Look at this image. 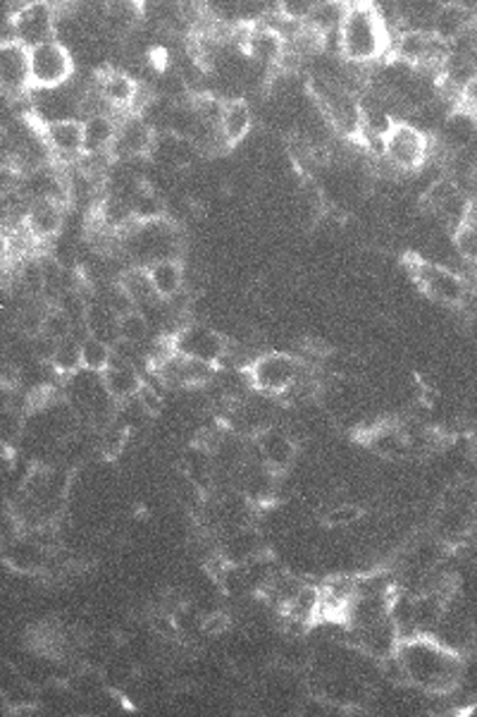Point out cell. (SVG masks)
I'll return each mask as SVG.
<instances>
[{
  "label": "cell",
  "instance_id": "13",
  "mask_svg": "<svg viewBox=\"0 0 477 717\" xmlns=\"http://www.w3.org/2000/svg\"><path fill=\"white\" fill-rule=\"evenodd\" d=\"M158 132L151 122L141 115H124L118 127V137L110 149L115 161H137V158H151Z\"/></svg>",
  "mask_w": 477,
  "mask_h": 717
},
{
  "label": "cell",
  "instance_id": "4",
  "mask_svg": "<svg viewBox=\"0 0 477 717\" xmlns=\"http://www.w3.org/2000/svg\"><path fill=\"white\" fill-rule=\"evenodd\" d=\"M432 156V137L411 120H397L382 139V161L399 175H411L427 168Z\"/></svg>",
  "mask_w": 477,
  "mask_h": 717
},
{
  "label": "cell",
  "instance_id": "14",
  "mask_svg": "<svg viewBox=\"0 0 477 717\" xmlns=\"http://www.w3.org/2000/svg\"><path fill=\"white\" fill-rule=\"evenodd\" d=\"M435 141L444 153H460L473 149V143L477 141V113L456 104L437 129Z\"/></svg>",
  "mask_w": 477,
  "mask_h": 717
},
{
  "label": "cell",
  "instance_id": "33",
  "mask_svg": "<svg viewBox=\"0 0 477 717\" xmlns=\"http://www.w3.org/2000/svg\"><path fill=\"white\" fill-rule=\"evenodd\" d=\"M364 514H366L364 507L356 505V502H337V505L325 510L323 524L327 528H346V526H354L356 522L364 520Z\"/></svg>",
  "mask_w": 477,
  "mask_h": 717
},
{
  "label": "cell",
  "instance_id": "36",
  "mask_svg": "<svg viewBox=\"0 0 477 717\" xmlns=\"http://www.w3.org/2000/svg\"><path fill=\"white\" fill-rule=\"evenodd\" d=\"M232 627V617H229L225 610H210L206 614H200V634L206 636H223Z\"/></svg>",
  "mask_w": 477,
  "mask_h": 717
},
{
  "label": "cell",
  "instance_id": "27",
  "mask_svg": "<svg viewBox=\"0 0 477 717\" xmlns=\"http://www.w3.org/2000/svg\"><path fill=\"white\" fill-rule=\"evenodd\" d=\"M118 282L122 285V290L134 299V304L141 309L147 304H155V301H163L158 297L153 280H151V270L149 266H132L127 268L122 276L118 278Z\"/></svg>",
  "mask_w": 477,
  "mask_h": 717
},
{
  "label": "cell",
  "instance_id": "9",
  "mask_svg": "<svg viewBox=\"0 0 477 717\" xmlns=\"http://www.w3.org/2000/svg\"><path fill=\"white\" fill-rule=\"evenodd\" d=\"M14 12L10 14V26H12V36L8 39H18L24 43L26 49L41 46V43L53 41L57 32V10L51 3H14Z\"/></svg>",
  "mask_w": 477,
  "mask_h": 717
},
{
  "label": "cell",
  "instance_id": "12",
  "mask_svg": "<svg viewBox=\"0 0 477 717\" xmlns=\"http://www.w3.org/2000/svg\"><path fill=\"white\" fill-rule=\"evenodd\" d=\"M251 445L260 462H263L270 471L278 473V477L292 469L299 457V445L294 436L289 434L286 428L274 424L258 430V434L251 438Z\"/></svg>",
  "mask_w": 477,
  "mask_h": 717
},
{
  "label": "cell",
  "instance_id": "39",
  "mask_svg": "<svg viewBox=\"0 0 477 717\" xmlns=\"http://www.w3.org/2000/svg\"><path fill=\"white\" fill-rule=\"evenodd\" d=\"M470 184H473V190H475V194H477V163H475L473 170H470Z\"/></svg>",
  "mask_w": 477,
  "mask_h": 717
},
{
  "label": "cell",
  "instance_id": "37",
  "mask_svg": "<svg viewBox=\"0 0 477 717\" xmlns=\"http://www.w3.org/2000/svg\"><path fill=\"white\" fill-rule=\"evenodd\" d=\"M137 399L141 402V407L149 411V416H158V414L163 411V407H165L163 395L158 393L151 383H143V387H141V393L137 395Z\"/></svg>",
  "mask_w": 477,
  "mask_h": 717
},
{
  "label": "cell",
  "instance_id": "23",
  "mask_svg": "<svg viewBox=\"0 0 477 717\" xmlns=\"http://www.w3.org/2000/svg\"><path fill=\"white\" fill-rule=\"evenodd\" d=\"M100 383H104L106 393L110 395L112 402L124 405V402L134 399L141 393V387L147 381L141 378V373L137 371L134 364L115 362V364H110V368L104 371V378H100Z\"/></svg>",
  "mask_w": 477,
  "mask_h": 717
},
{
  "label": "cell",
  "instance_id": "34",
  "mask_svg": "<svg viewBox=\"0 0 477 717\" xmlns=\"http://www.w3.org/2000/svg\"><path fill=\"white\" fill-rule=\"evenodd\" d=\"M43 335H48L55 342H65L72 335H75V321L69 319V313H65L61 307H51L46 313V321H43Z\"/></svg>",
  "mask_w": 477,
  "mask_h": 717
},
{
  "label": "cell",
  "instance_id": "18",
  "mask_svg": "<svg viewBox=\"0 0 477 717\" xmlns=\"http://www.w3.org/2000/svg\"><path fill=\"white\" fill-rule=\"evenodd\" d=\"M41 135L57 161H79L84 156V120H63L41 127Z\"/></svg>",
  "mask_w": 477,
  "mask_h": 717
},
{
  "label": "cell",
  "instance_id": "5",
  "mask_svg": "<svg viewBox=\"0 0 477 717\" xmlns=\"http://www.w3.org/2000/svg\"><path fill=\"white\" fill-rule=\"evenodd\" d=\"M421 208L435 215L446 227H452V233L473 218V199L449 175H440L425 186L421 192Z\"/></svg>",
  "mask_w": 477,
  "mask_h": 717
},
{
  "label": "cell",
  "instance_id": "11",
  "mask_svg": "<svg viewBox=\"0 0 477 717\" xmlns=\"http://www.w3.org/2000/svg\"><path fill=\"white\" fill-rule=\"evenodd\" d=\"M239 51L251 63L263 67H278L286 53V36L270 22L239 26Z\"/></svg>",
  "mask_w": 477,
  "mask_h": 717
},
{
  "label": "cell",
  "instance_id": "35",
  "mask_svg": "<svg viewBox=\"0 0 477 717\" xmlns=\"http://www.w3.org/2000/svg\"><path fill=\"white\" fill-rule=\"evenodd\" d=\"M51 366L55 373H63V376H75L82 368V342H75L72 338L61 342Z\"/></svg>",
  "mask_w": 477,
  "mask_h": 717
},
{
  "label": "cell",
  "instance_id": "3",
  "mask_svg": "<svg viewBox=\"0 0 477 717\" xmlns=\"http://www.w3.org/2000/svg\"><path fill=\"white\" fill-rule=\"evenodd\" d=\"M406 268L411 280L421 287V292L437 301L442 307H464L468 299V282L446 264L421 258L418 254L406 256Z\"/></svg>",
  "mask_w": 477,
  "mask_h": 717
},
{
  "label": "cell",
  "instance_id": "29",
  "mask_svg": "<svg viewBox=\"0 0 477 717\" xmlns=\"http://www.w3.org/2000/svg\"><path fill=\"white\" fill-rule=\"evenodd\" d=\"M65 686H67V692L77 694L82 698H94V696H100L106 692L108 682H106L104 670H98L96 665H82L77 672L69 674Z\"/></svg>",
  "mask_w": 477,
  "mask_h": 717
},
{
  "label": "cell",
  "instance_id": "20",
  "mask_svg": "<svg viewBox=\"0 0 477 717\" xmlns=\"http://www.w3.org/2000/svg\"><path fill=\"white\" fill-rule=\"evenodd\" d=\"M366 448L382 459H403L411 454V440L406 428L394 421H380L364 430Z\"/></svg>",
  "mask_w": 477,
  "mask_h": 717
},
{
  "label": "cell",
  "instance_id": "16",
  "mask_svg": "<svg viewBox=\"0 0 477 717\" xmlns=\"http://www.w3.org/2000/svg\"><path fill=\"white\" fill-rule=\"evenodd\" d=\"M356 645L368 657L378 660V663H380V660L399 653L401 629L392 620V617L387 614V617H382V620H378L375 624H370L366 629H358L356 631Z\"/></svg>",
  "mask_w": 477,
  "mask_h": 717
},
{
  "label": "cell",
  "instance_id": "22",
  "mask_svg": "<svg viewBox=\"0 0 477 717\" xmlns=\"http://www.w3.org/2000/svg\"><path fill=\"white\" fill-rule=\"evenodd\" d=\"M323 608H325V593L321 586H311V584H303L299 588V593L294 596V600L289 602L284 617H286V624L289 627H301V629H308L311 624H315L317 620L323 617Z\"/></svg>",
  "mask_w": 477,
  "mask_h": 717
},
{
  "label": "cell",
  "instance_id": "26",
  "mask_svg": "<svg viewBox=\"0 0 477 717\" xmlns=\"http://www.w3.org/2000/svg\"><path fill=\"white\" fill-rule=\"evenodd\" d=\"M149 270H151V280H153L155 292L163 301L175 299L177 295L184 292L186 272H184V266L180 264V258H163V261L151 264Z\"/></svg>",
  "mask_w": 477,
  "mask_h": 717
},
{
  "label": "cell",
  "instance_id": "15",
  "mask_svg": "<svg viewBox=\"0 0 477 717\" xmlns=\"http://www.w3.org/2000/svg\"><path fill=\"white\" fill-rule=\"evenodd\" d=\"M218 553L227 565L243 567V565L253 563L256 557L268 555V541L253 524L229 528V531H225V538L220 543Z\"/></svg>",
  "mask_w": 477,
  "mask_h": 717
},
{
  "label": "cell",
  "instance_id": "28",
  "mask_svg": "<svg viewBox=\"0 0 477 717\" xmlns=\"http://www.w3.org/2000/svg\"><path fill=\"white\" fill-rule=\"evenodd\" d=\"M346 6L349 3H337V0H321V3H313L306 24L317 29V32H323L325 36H332V34L337 36L339 26L344 22Z\"/></svg>",
  "mask_w": 477,
  "mask_h": 717
},
{
  "label": "cell",
  "instance_id": "24",
  "mask_svg": "<svg viewBox=\"0 0 477 717\" xmlns=\"http://www.w3.org/2000/svg\"><path fill=\"white\" fill-rule=\"evenodd\" d=\"M120 120L110 113L89 115L84 118V153L86 156H100L110 153L115 137H118Z\"/></svg>",
  "mask_w": 477,
  "mask_h": 717
},
{
  "label": "cell",
  "instance_id": "31",
  "mask_svg": "<svg viewBox=\"0 0 477 717\" xmlns=\"http://www.w3.org/2000/svg\"><path fill=\"white\" fill-rule=\"evenodd\" d=\"M149 333H151V321L141 309L129 311L118 319V338H120L118 342L129 344V347H137V344H141L149 338Z\"/></svg>",
  "mask_w": 477,
  "mask_h": 717
},
{
  "label": "cell",
  "instance_id": "25",
  "mask_svg": "<svg viewBox=\"0 0 477 717\" xmlns=\"http://www.w3.org/2000/svg\"><path fill=\"white\" fill-rule=\"evenodd\" d=\"M253 129V110L249 106V100L235 96L225 100V115H223V125L220 132L227 141V147L232 149L237 143H241L249 132Z\"/></svg>",
  "mask_w": 477,
  "mask_h": 717
},
{
  "label": "cell",
  "instance_id": "19",
  "mask_svg": "<svg viewBox=\"0 0 477 717\" xmlns=\"http://www.w3.org/2000/svg\"><path fill=\"white\" fill-rule=\"evenodd\" d=\"M65 204L53 199H36L29 204L24 227L34 242H51L65 225Z\"/></svg>",
  "mask_w": 477,
  "mask_h": 717
},
{
  "label": "cell",
  "instance_id": "30",
  "mask_svg": "<svg viewBox=\"0 0 477 717\" xmlns=\"http://www.w3.org/2000/svg\"><path fill=\"white\" fill-rule=\"evenodd\" d=\"M115 350L106 340H98L94 335H86L82 340V368L89 373H104L112 364Z\"/></svg>",
  "mask_w": 477,
  "mask_h": 717
},
{
  "label": "cell",
  "instance_id": "7",
  "mask_svg": "<svg viewBox=\"0 0 477 717\" xmlns=\"http://www.w3.org/2000/svg\"><path fill=\"white\" fill-rule=\"evenodd\" d=\"M170 342L177 354L215 368L225 364L229 347H232V342L223 333L204 323H184L177 333H172Z\"/></svg>",
  "mask_w": 477,
  "mask_h": 717
},
{
  "label": "cell",
  "instance_id": "17",
  "mask_svg": "<svg viewBox=\"0 0 477 717\" xmlns=\"http://www.w3.org/2000/svg\"><path fill=\"white\" fill-rule=\"evenodd\" d=\"M96 89L104 94L112 110L132 113L137 96L141 92V82L134 79L124 69H98L96 72Z\"/></svg>",
  "mask_w": 477,
  "mask_h": 717
},
{
  "label": "cell",
  "instance_id": "8",
  "mask_svg": "<svg viewBox=\"0 0 477 717\" xmlns=\"http://www.w3.org/2000/svg\"><path fill=\"white\" fill-rule=\"evenodd\" d=\"M32 51V84L34 92L46 89H61L67 86L75 77V53H72L65 43L57 39L41 43V46L29 49ZM32 92V94H34Z\"/></svg>",
  "mask_w": 477,
  "mask_h": 717
},
{
  "label": "cell",
  "instance_id": "21",
  "mask_svg": "<svg viewBox=\"0 0 477 717\" xmlns=\"http://www.w3.org/2000/svg\"><path fill=\"white\" fill-rule=\"evenodd\" d=\"M48 548L32 538H12L6 543V565L20 574H36L48 565Z\"/></svg>",
  "mask_w": 477,
  "mask_h": 717
},
{
  "label": "cell",
  "instance_id": "38",
  "mask_svg": "<svg viewBox=\"0 0 477 717\" xmlns=\"http://www.w3.org/2000/svg\"><path fill=\"white\" fill-rule=\"evenodd\" d=\"M458 104L477 110V72L466 79V84L458 89Z\"/></svg>",
  "mask_w": 477,
  "mask_h": 717
},
{
  "label": "cell",
  "instance_id": "10",
  "mask_svg": "<svg viewBox=\"0 0 477 717\" xmlns=\"http://www.w3.org/2000/svg\"><path fill=\"white\" fill-rule=\"evenodd\" d=\"M0 86L8 98H22L34 92L32 51L18 39H3L0 43Z\"/></svg>",
  "mask_w": 477,
  "mask_h": 717
},
{
  "label": "cell",
  "instance_id": "1",
  "mask_svg": "<svg viewBox=\"0 0 477 717\" xmlns=\"http://www.w3.org/2000/svg\"><path fill=\"white\" fill-rule=\"evenodd\" d=\"M399 657L409 674V684L430 696H449L460 686L466 655L440 641L435 634L403 639Z\"/></svg>",
  "mask_w": 477,
  "mask_h": 717
},
{
  "label": "cell",
  "instance_id": "6",
  "mask_svg": "<svg viewBox=\"0 0 477 717\" xmlns=\"http://www.w3.org/2000/svg\"><path fill=\"white\" fill-rule=\"evenodd\" d=\"M243 371L253 390L282 397L303 376V362L286 352H265L253 356Z\"/></svg>",
  "mask_w": 477,
  "mask_h": 717
},
{
  "label": "cell",
  "instance_id": "2",
  "mask_svg": "<svg viewBox=\"0 0 477 717\" xmlns=\"http://www.w3.org/2000/svg\"><path fill=\"white\" fill-rule=\"evenodd\" d=\"M394 34L375 3H349L337 32V53L349 65H372L392 53Z\"/></svg>",
  "mask_w": 477,
  "mask_h": 717
},
{
  "label": "cell",
  "instance_id": "32",
  "mask_svg": "<svg viewBox=\"0 0 477 717\" xmlns=\"http://www.w3.org/2000/svg\"><path fill=\"white\" fill-rule=\"evenodd\" d=\"M452 244L464 261L477 266V218H468L464 225H458L452 233Z\"/></svg>",
  "mask_w": 477,
  "mask_h": 717
}]
</instances>
